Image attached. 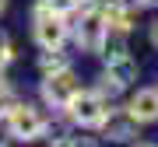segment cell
<instances>
[{"label": "cell", "instance_id": "1", "mask_svg": "<svg viewBox=\"0 0 158 147\" xmlns=\"http://www.w3.org/2000/svg\"><path fill=\"white\" fill-rule=\"evenodd\" d=\"M67 112H70L74 123H81V126H102L109 119V105H106V98H102L98 91H77L67 102Z\"/></svg>", "mask_w": 158, "mask_h": 147}, {"label": "cell", "instance_id": "14", "mask_svg": "<svg viewBox=\"0 0 158 147\" xmlns=\"http://www.w3.org/2000/svg\"><path fill=\"white\" fill-rule=\"evenodd\" d=\"M0 11H4V0H0Z\"/></svg>", "mask_w": 158, "mask_h": 147}, {"label": "cell", "instance_id": "6", "mask_svg": "<svg viewBox=\"0 0 158 147\" xmlns=\"http://www.w3.org/2000/svg\"><path fill=\"white\" fill-rule=\"evenodd\" d=\"M127 112H130L134 123H151V119H158V91H137L130 98Z\"/></svg>", "mask_w": 158, "mask_h": 147}, {"label": "cell", "instance_id": "13", "mask_svg": "<svg viewBox=\"0 0 158 147\" xmlns=\"http://www.w3.org/2000/svg\"><path fill=\"white\" fill-rule=\"evenodd\" d=\"M134 4H137V7H148V4H155V0H134Z\"/></svg>", "mask_w": 158, "mask_h": 147}, {"label": "cell", "instance_id": "4", "mask_svg": "<svg viewBox=\"0 0 158 147\" xmlns=\"http://www.w3.org/2000/svg\"><path fill=\"white\" fill-rule=\"evenodd\" d=\"M77 91H81V88H77V77L70 74V67H67V70H56V74H46L42 98H46L49 105H63V109H67V102L77 95Z\"/></svg>", "mask_w": 158, "mask_h": 147}, {"label": "cell", "instance_id": "8", "mask_svg": "<svg viewBox=\"0 0 158 147\" xmlns=\"http://www.w3.org/2000/svg\"><path fill=\"white\" fill-rule=\"evenodd\" d=\"M102 18H106L109 28H119V32H127V28H130V21H134V18H130V7H123L119 0H113V4L102 7Z\"/></svg>", "mask_w": 158, "mask_h": 147}, {"label": "cell", "instance_id": "5", "mask_svg": "<svg viewBox=\"0 0 158 147\" xmlns=\"http://www.w3.org/2000/svg\"><path fill=\"white\" fill-rule=\"evenodd\" d=\"M106 32H109V25H106V18H102L98 11H88L85 18H81V28H77V46H85V49H102L106 46Z\"/></svg>", "mask_w": 158, "mask_h": 147}, {"label": "cell", "instance_id": "2", "mask_svg": "<svg viewBox=\"0 0 158 147\" xmlns=\"http://www.w3.org/2000/svg\"><path fill=\"white\" fill-rule=\"evenodd\" d=\"M7 126H11V133L18 140H35V137H42V130H46V119L39 116V109H32V105H11L7 109Z\"/></svg>", "mask_w": 158, "mask_h": 147}, {"label": "cell", "instance_id": "7", "mask_svg": "<svg viewBox=\"0 0 158 147\" xmlns=\"http://www.w3.org/2000/svg\"><path fill=\"white\" fill-rule=\"evenodd\" d=\"M109 77L113 81H119V84H130V81L137 77V63L127 56V53H119V56H109Z\"/></svg>", "mask_w": 158, "mask_h": 147}, {"label": "cell", "instance_id": "12", "mask_svg": "<svg viewBox=\"0 0 158 147\" xmlns=\"http://www.w3.org/2000/svg\"><path fill=\"white\" fill-rule=\"evenodd\" d=\"M151 42H155V46H158V21H155V25H151Z\"/></svg>", "mask_w": 158, "mask_h": 147}, {"label": "cell", "instance_id": "10", "mask_svg": "<svg viewBox=\"0 0 158 147\" xmlns=\"http://www.w3.org/2000/svg\"><path fill=\"white\" fill-rule=\"evenodd\" d=\"M42 7L46 11H53V14H67L77 7V0H42Z\"/></svg>", "mask_w": 158, "mask_h": 147}, {"label": "cell", "instance_id": "15", "mask_svg": "<svg viewBox=\"0 0 158 147\" xmlns=\"http://www.w3.org/2000/svg\"><path fill=\"white\" fill-rule=\"evenodd\" d=\"M141 147H151V144H141Z\"/></svg>", "mask_w": 158, "mask_h": 147}, {"label": "cell", "instance_id": "3", "mask_svg": "<svg viewBox=\"0 0 158 147\" xmlns=\"http://www.w3.org/2000/svg\"><path fill=\"white\" fill-rule=\"evenodd\" d=\"M35 39H39L42 49H60L63 39H67V25H63L60 14L46 11L39 4V11H35Z\"/></svg>", "mask_w": 158, "mask_h": 147}, {"label": "cell", "instance_id": "9", "mask_svg": "<svg viewBox=\"0 0 158 147\" xmlns=\"http://www.w3.org/2000/svg\"><path fill=\"white\" fill-rule=\"evenodd\" d=\"M39 67H42L46 74H56V70H67V60H63L56 49H46V53H42V60H39Z\"/></svg>", "mask_w": 158, "mask_h": 147}, {"label": "cell", "instance_id": "11", "mask_svg": "<svg viewBox=\"0 0 158 147\" xmlns=\"http://www.w3.org/2000/svg\"><path fill=\"white\" fill-rule=\"evenodd\" d=\"M7 109H11V91L0 84V116H7Z\"/></svg>", "mask_w": 158, "mask_h": 147}]
</instances>
